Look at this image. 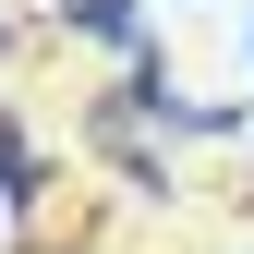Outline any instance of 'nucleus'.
Segmentation results:
<instances>
[{"label": "nucleus", "mask_w": 254, "mask_h": 254, "mask_svg": "<svg viewBox=\"0 0 254 254\" xmlns=\"http://www.w3.org/2000/svg\"><path fill=\"white\" fill-rule=\"evenodd\" d=\"M61 24L97 49H145V0H61Z\"/></svg>", "instance_id": "nucleus-1"}, {"label": "nucleus", "mask_w": 254, "mask_h": 254, "mask_svg": "<svg viewBox=\"0 0 254 254\" xmlns=\"http://www.w3.org/2000/svg\"><path fill=\"white\" fill-rule=\"evenodd\" d=\"M37 194H49V170H37V145H24V121L0 109V206L24 218V206H37Z\"/></svg>", "instance_id": "nucleus-2"}, {"label": "nucleus", "mask_w": 254, "mask_h": 254, "mask_svg": "<svg viewBox=\"0 0 254 254\" xmlns=\"http://www.w3.org/2000/svg\"><path fill=\"white\" fill-rule=\"evenodd\" d=\"M242 49H254V24H242Z\"/></svg>", "instance_id": "nucleus-3"}]
</instances>
